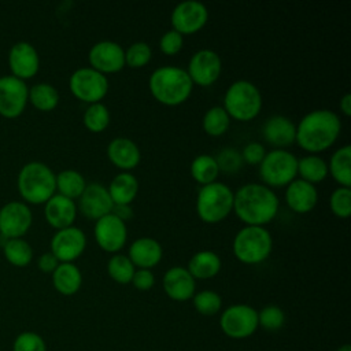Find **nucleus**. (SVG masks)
I'll return each mask as SVG.
<instances>
[{"label": "nucleus", "mask_w": 351, "mask_h": 351, "mask_svg": "<svg viewBox=\"0 0 351 351\" xmlns=\"http://www.w3.org/2000/svg\"><path fill=\"white\" fill-rule=\"evenodd\" d=\"M8 66L14 77L29 80L38 73L40 56L37 49L27 41L15 43L8 52Z\"/></svg>", "instance_id": "obj_19"}, {"label": "nucleus", "mask_w": 351, "mask_h": 351, "mask_svg": "<svg viewBox=\"0 0 351 351\" xmlns=\"http://www.w3.org/2000/svg\"><path fill=\"white\" fill-rule=\"evenodd\" d=\"M93 236L97 245L103 251L118 254L125 247L128 240L126 222L110 213L95 221Z\"/></svg>", "instance_id": "obj_15"}, {"label": "nucleus", "mask_w": 351, "mask_h": 351, "mask_svg": "<svg viewBox=\"0 0 351 351\" xmlns=\"http://www.w3.org/2000/svg\"><path fill=\"white\" fill-rule=\"evenodd\" d=\"M191 176L202 186L215 182L219 176V167L215 158L208 154L197 155L191 163Z\"/></svg>", "instance_id": "obj_33"}, {"label": "nucleus", "mask_w": 351, "mask_h": 351, "mask_svg": "<svg viewBox=\"0 0 351 351\" xmlns=\"http://www.w3.org/2000/svg\"><path fill=\"white\" fill-rule=\"evenodd\" d=\"M29 101L37 110L48 112L59 104V92L48 82H38L29 88Z\"/></svg>", "instance_id": "obj_32"}, {"label": "nucleus", "mask_w": 351, "mask_h": 351, "mask_svg": "<svg viewBox=\"0 0 351 351\" xmlns=\"http://www.w3.org/2000/svg\"><path fill=\"white\" fill-rule=\"evenodd\" d=\"M185 70L193 85L211 86L221 75L222 60L215 51L203 48L191 56Z\"/></svg>", "instance_id": "obj_12"}, {"label": "nucleus", "mask_w": 351, "mask_h": 351, "mask_svg": "<svg viewBox=\"0 0 351 351\" xmlns=\"http://www.w3.org/2000/svg\"><path fill=\"white\" fill-rule=\"evenodd\" d=\"M60 262L56 259V256L49 251V252H44L43 255H40L38 261H37V266L41 271L44 273H53V270L58 267Z\"/></svg>", "instance_id": "obj_47"}, {"label": "nucleus", "mask_w": 351, "mask_h": 351, "mask_svg": "<svg viewBox=\"0 0 351 351\" xmlns=\"http://www.w3.org/2000/svg\"><path fill=\"white\" fill-rule=\"evenodd\" d=\"M152 48L145 41H136L125 49V66L130 69H141L149 63Z\"/></svg>", "instance_id": "obj_39"}, {"label": "nucleus", "mask_w": 351, "mask_h": 351, "mask_svg": "<svg viewBox=\"0 0 351 351\" xmlns=\"http://www.w3.org/2000/svg\"><path fill=\"white\" fill-rule=\"evenodd\" d=\"M182 45H184V36L176 32L174 29H170L166 33H163L159 40V49L167 56L177 55L182 49Z\"/></svg>", "instance_id": "obj_44"}, {"label": "nucleus", "mask_w": 351, "mask_h": 351, "mask_svg": "<svg viewBox=\"0 0 351 351\" xmlns=\"http://www.w3.org/2000/svg\"><path fill=\"white\" fill-rule=\"evenodd\" d=\"M280 208V200L274 189L250 182L239 188L233 195V211L247 226H265L270 223Z\"/></svg>", "instance_id": "obj_1"}, {"label": "nucleus", "mask_w": 351, "mask_h": 351, "mask_svg": "<svg viewBox=\"0 0 351 351\" xmlns=\"http://www.w3.org/2000/svg\"><path fill=\"white\" fill-rule=\"evenodd\" d=\"M130 282L138 291H149L155 284V276L149 269H136Z\"/></svg>", "instance_id": "obj_46"}, {"label": "nucleus", "mask_w": 351, "mask_h": 351, "mask_svg": "<svg viewBox=\"0 0 351 351\" xmlns=\"http://www.w3.org/2000/svg\"><path fill=\"white\" fill-rule=\"evenodd\" d=\"M234 192L223 182L215 181L200 186L196 196V213L206 223H218L233 211Z\"/></svg>", "instance_id": "obj_7"}, {"label": "nucleus", "mask_w": 351, "mask_h": 351, "mask_svg": "<svg viewBox=\"0 0 351 351\" xmlns=\"http://www.w3.org/2000/svg\"><path fill=\"white\" fill-rule=\"evenodd\" d=\"M12 351H47V346L38 333L22 332L15 339Z\"/></svg>", "instance_id": "obj_43"}, {"label": "nucleus", "mask_w": 351, "mask_h": 351, "mask_svg": "<svg viewBox=\"0 0 351 351\" xmlns=\"http://www.w3.org/2000/svg\"><path fill=\"white\" fill-rule=\"evenodd\" d=\"M33 222V214L25 202L12 200L0 208V236L4 239L23 237Z\"/></svg>", "instance_id": "obj_13"}, {"label": "nucleus", "mask_w": 351, "mask_h": 351, "mask_svg": "<svg viewBox=\"0 0 351 351\" xmlns=\"http://www.w3.org/2000/svg\"><path fill=\"white\" fill-rule=\"evenodd\" d=\"M208 21L207 7L196 0H186L177 4L170 15L171 29L182 36H191L202 30Z\"/></svg>", "instance_id": "obj_11"}, {"label": "nucleus", "mask_w": 351, "mask_h": 351, "mask_svg": "<svg viewBox=\"0 0 351 351\" xmlns=\"http://www.w3.org/2000/svg\"><path fill=\"white\" fill-rule=\"evenodd\" d=\"M51 252L60 263H73L86 248V236L82 229L69 226L59 229L51 239Z\"/></svg>", "instance_id": "obj_16"}, {"label": "nucleus", "mask_w": 351, "mask_h": 351, "mask_svg": "<svg viewBox=\"0 0 351 351\" xmlns=\"http://www.w3.org/2000/svg\"><path fill=\"white\" fill-rule=\"evenodd\" d=\"M162 285L165 293L174 302H186L196 293V280L184 266L170 267L162 278Z\"/></svg>", "instance_id": "obj_20"}, {"label": "nucleus", "mask_w": 351, "mask_h": 351, "mask_svg": "<svg viewBox=\"0 0 351 351\" xmlns=\"http://www.w3.org/2000/svg\"><path fill=\"white\" fill-rule=\"evenodd\" d=\"M69 88L78 100L93 104L101 103L110 89L107 75L96 71L92 67H80L74 70L69 78Z\"/></svg>", "instance_id": "obj_9"}, {"label": "nucleus", "mask_w": 351, "mask_h": 351, "mask_svg": "<svg viewBox=\"0 0 351 351\" xmlns=\"http://www.w3.org/2000/svg\"><path fill=\"white\" fill-rule=\"evenodd\" d=\"M148 89L158 103L174 107L189 99L193 84L185 69L178 66H160L151 73Z\"/></svg>", "instance_id": "obj_3"}, {"label": "nucleus", "mask_w": 351, "mask_h": 351, "mask_svg": "<svg viewBox=\"0 0 351 351\" xmlns=\"http://www.w3.org/2000/svg\"><path fill=\"white\" fill-rule=\"evenodd\" d=\"M16 185L25 202L43 204L56 193V174L48 165L32 160L19 170Z\"/></svg>", "instance_id": "obj_4"}, {"label": "nucleus", "mask_w": 351, "mask_h": 351, "mask_svg": "<svg viewBox=\"0 0 351 351\" xmlns=\"http://www.w3.org/2000/svg\"><path fill=\"white\" fill-rule=\"evenodd\" d=\"M89 67L101 74H114L125 67V49L111 40L95 43L88 52Z\"/></svg>", "instance_id": "obj_17"}, {"label": "nucleus", "mask_w": 351, "mask_h": 351, "mask_svg": "<svg viewBox=\"0 0 351 351\" xmlns=\"http://www.w3.org/2000/svg\"><path fill=\"white\" fill-rule=\"evenodd\" d=\"M52 284L59 293L71 296L82 285V273L74 263H59L52 273Z\"/></svg>", "instance_id": "obj_28"}, {"label": "nucleus", "mask_w": 351, "mask_h": 351, "mask_svg": "<svg viewBox=\"0 0 351 351\" xmlns=\"http://www.w3.org/2000/svg\"><path fill=\"white\" fill-rule=\"evenodd\" d=\"M337 351H351V346L350 344H343L340 348H337Z\"/></svg>", "instance_id": "obj_50"}, {"label": "nucleus", "mask_w": 351, "mask_h": 351, "mask_svg": "<svg viewBox=\"0 0 351 351\" xmlns=\"http://www.w3.org/2000/svg\"><path fill=\"white\" fill-rule=\"evenodd\" d=\"M86 188L85 177L73 169L62 170L56 174V193L71 200L78 199Z\"/></svg>", "instance_id": "obj_31"}, {"label": "nucleus", "mask_w": 351, "mask_h": 351, "mask_svg": "<svg viewBox=\"0 0 351 351\" xmlns=\"http://www.w3.org/2000/svg\"><path fill=\"white\" fill-rule=\"evenodd\" d=\"M285 203L296 214H307L313 211L318 203L317 186L295 178L285 186Z\"/></svg>", "instance_id": "obj_22"}, {"label": "nucleus", "mask_w": 351, "mask_h": 351, "mask_svg": "<svg viewBox=\"0 0 351 351\" xmlns=\"http://www.w3.org/2000/svg\"><path fill=\"white\" fill-rule=\"evenodd\" d=\"M241 154V159L244 163L247 165H252L256 166L262 162V159L266 155V148L263 144L258 143V141H250L247 143L243 149L240 151Z\"/></svg>", "instance_id": "obj_45"}, {"label": "nucleus", "mask_w": 351, "mask_h": 351, "mask_svg": "<svg viewBox=\"0 0 351 351\" xmlns=\"http://www.w3.org/2000/svg\"><path fill=\"white\" fill-rule=\"evenodd\" d=\"M263 99L259 88L247 80L232 82L223 95V110L230 119L248 122L256 118L262 110Z\"/></svg>", "instance_id": "obj_5"}, {"label": "nucleus", "mask_w": 351, "mask_h": 351, "mask_svg": "<svg viewBox=\"0 0 351 351\" xmlns=\"http://www.w3.org/2000/svg\"><path fill=\"white\" fill-rule=\"evenodd\" d=\"M111 121L110 110L103 103H93L86 107L82 115L84 126L92 133L104 132Z\"/></svg>", "instance_id": "obj_36"}, {"label": "nucleus", "mask_w": 351, "mask_h": 351, "mask_svg": "<svg viewBox=\"0 0 351 351\" xmlns=\"http://www.w3.org/2000/svg\"><path fill=\"white\" fill-rule=\"evenodd\" d=\"M328 173L340 186H351V147L348 144L332 154L328 163Z\"/></svg>", "instance_id": "obj_29"}, {"label": "nucleus", "mask_w": 351, "mask_h": 351, "mask_svg": "<svg viewBox=\"0 0 351 351\" xmlns=\"http://www.w3.org/2000/svg\"><path fill=\"white\" fill-rule=\"evenodd\" d=\"M44 204V217L52 228L59 230L73 226L78 211L75 200L55 193Z\"/></svg>", "instance_id": "obj_23"}, {"label": "nucleus", "mask_w": 351, "mask_h": 351, "mask_svg": "<svg viewBox=\"0 0 351 351\" xmlns=\"http://www.w3.org/2000/svg\"><path fill=\"white\" fill-rule=\"evenodd\" d=\"M114 204H132L138 193V181L130 171L118 173L107 186Z\"/></svg>", "instance_id": "obj_27"}, {"label": "nucleus", "mask_w": 351, "mask_h": 351, "mask_svg": "<svg viewBox=\"0 0 351 351\" xmlns=\"http://www.w3.org/2000/svg\"><path fill=\"white\" fill-rule=\"evenodd\" d=\"M134 271L136 267L128 255L114 254L107 262V273L118 284H130Z\"/></svg>", "instance_id": "obj_37"}, {"label": "nucleus", "mask_w": 351, "mask_h": 351, "mask_svg": "<svg viewBox=\"0 0 351 351\" xmlns=\"http://www.w3.org/2000/svg\"><path fill=\"white\" fill-rule=\"evenodd\" d=\"M329 207L337 218H348L351 214V189L339 186L329 197Z\"/></svg>", "instance_id": "obj_41"}, {"label": "nucleus", "mask_w": 351, "mask_h": 351, "mask_svg": "<svg viewBox=\"0 0 351 351\" xmlns=\"http://www.w3.org/2000/svg\"><path fill=\"white\" fill-rule=\"evenodd\" d=\"M107 156L117 169L130 171L138 166L141 151L132 138L115 137L107 145Z\"/></svg>", "instance_id": "obj_24"}, {"label": "nucleus", "mask_w": 351, "mask_h": 351, "mask_svg": "<svg viewBox=\"0 0 351 351\" xmlns=\"http://www.w3.org/2000/svg\"><path fill=\"white\" fill-rule=\"evenodd\" d=\"M29 101V88L12 74L0 77V114L5 118L19 117Z\"/></svg>", "instance_id": "obj_14"}, {"label": "nucleus", "mask_w": 351, "mask_h": 351, "mask_svg": "<svg viewBox=\"0 0 351 351\" xmlns=\"http://www.w3.org/2000/svg\"><path fill=\"white\" fill-rule=\"evenodd\" d=\"M77 200V210H80L85 218L93 221L110 214L114 207L107 186L99 182L86 184V188Z\"/></svg>", "instance_id": "obj_18"}, {"label": "nucleus", "mask_w": 351, "mask_h": 351, "mask_svg": "<svg viewBox=\"0 0 351 351\" xmlns=\"http://www.w3.org/2000/svg\"><path fill=\"white\" fill-rule=\"evenodd\" d=\"M230 121V117L222 106H214L204 112L202 126L206 134L211 137H219L229 130Z\"/></svg>", "instance_id": "obj_35"}, {"label": "nucleus", "mask_w": 351, "mask_h": 351, "mask_svg": "<svg viewBox=\"0 0 351 351\" xmlns=\"http://www.w3.org/2000/svg\"><path fill=\"white\" fill-rule=\"evenodd\" d=\"M221 330L230 339L243 340L255 333L258 326V310L250 304L237 303L226 307L219 317Z\"/></svg>", "instance_id": "obj_10"}, {"label": "nucleus", "mask_w": 351, "mask_h": 351, "mask_svg": "<svg viewBox=\"0 0 351 351\" xmlns=\"http://www.w3.org/2000/svg\"><path fill=\"white\" fill-rule=\"evenodd\" d=\"M3 254L4 258L16 267H25L33 259V248L23 237L7 239L3 244Z\"/></svg>", "instance_id": "obj_34"}, {"label": "nucleus", "mask_w": 351, "mask_h": 351, "mask_svg": "<svg viewBox=\"0 0 351 351\" xmlns=\"http://www.w3.org/2000/svg\"><path fill=\"white\" fill-rule=\"evenodd\" d=\"M298 176L313 185L319 184L329 176L328 163L318 155H306L298 159Z\"/></svg>", "instance_id": "obj_30"}, {"label": "nucleus", "mask_w": 351, "mask_h": 351, "mask_svg": "<svg viewBox=\"0 0 351 351\" xmlns=\"http://www.w3.org/2000/svg\"><path fill=\"white\" fill-rule=\"evenodd\" d=\"M339 107L340 111L346 115L350 117L351 115V93H344L339 101Z\"/></svg>", "instance_id": "obj_49"}, {"label": "nucleus", "mask_w": 351, "mask_h": 351, "mask_svg": "<svg viewBox=\"0 0 351 351\" xmlns=\"http://www.w3.org/2000/svg\"><path fill=\"white\" fill-rule=\"evenodd\" d=\"M217 160V165L219 167V171H225V173H236L241 169L243 166V159H241V154L239 149L233 148V147H228L223 148L218 152L217 156H214Z\"/></svg>", "instance_id": "obj_42"}, {"label": "nucleus", "mask_w": 351, "mask_h": 351, "mask_svg": "<svg viewBox=\"0 0 351 351\" xmlns=\"http://www.w3.org/2000/svg\"><path fill=\"white\" fill-rule=\"evenodd\" d=\"M128 256L136 269L151 270L162 261L163 248L154 237H138L130 244Z\"/></svg>", "instance_id": "obj_25"}, {"label": "nucleus", "mask_w": 351, "mask_h": 351, "mask_svg": "<svg viewBox=\"0 0 351 351\" xmlns=\"http://www.w3.org/2000/svg\"><path fill=\"white\" fill-rule=\"evenodd\" d=\"M341 121L335 111L319 108L302 117L296 125L295 143L310 154H318L330 148L339 138Z\"/></svg>", "instance_id": "obj_2"}, {"label": "nucleus", "mask_w": 351, "mask_h": 351, "mask_svg": "<svg viewBox=\"0 0 351 351\" xmlns=\"http://www.w3.org/2000/svg\"><path fill=\"white\" fill-rule=\"evenodd\" d=\"M192 303L195 310L202 315H215L222 308V298L218 292L211 289H203L193 295Z\"/></svg>", "instance_id": "obj_38"}, {"label": "nucleus", "mask_w": 351, "mask_h": 351, "mask_svg": "<svg viewBox=\"0 0 351 351\" xmlns=\"http://www.w3.org/2000/svg\"><path fill=\"white\" fill-rule=\"evenodd\" d=\"M262 136L274 149H285L296 140V125L288 117L271 115L262 126Z\"/></svg>", "instance_id": "obj_21"}, {"label": "nucleus", "mask_w": 351, "mask_h": 351, "mask_svg": "<svg viewBox=\"0 0 351 351\" xmlns=\"http://www.w3.org/2000/svg\"><path fill=\"white\" fill-rule=\"evenodd\" d=\"M285 322V314L281 307L276 304H267L258 311V326L267 332H276L282 328Z\"/></svg>", "instance_id": "obj_40"}, {"label": "nucleus", "mask_w": 351, "mask_h": 351, "mask_svg": "<svg viewBox=\"0 0 351 351\" xmlns=\"http://www.w3.org/2000/svg\"><path fill=\"white\" fill-rule=\"evenodd\" d=\"M115 217H118L121 221L128 222L129 219L133 218L134 213L133 208L130 207V204H114L112 211H111Z\"/></svg>", "instance_id": "obj_48"}, {"label": "nucleus", "mask_w": 351, "mask_h": 351, "mask_svg": "<svg viewBox=\"0 0 351 351\" xmlns=\"http://www.w3.org/2000/svg\"><path fill=\"white\" fill-rule=\"evenodd\" d=\"M232 250L237 261L244 265H258L265 262L273 250V237L265 226L241 228L232 243Z\"/></svg>", "instance_id": "obj_6"}, {"label": "nucleus", "mask_w": 351, "mask_h": 351, "mask_svg": "<svg viewBox=\"0 0 351 351\" xmlns=\"http://www.w3.org/2000/svg\"><path fill=\"white\" fill-rule=\"evenodd\" d=\"M222 267L219 255L211 250H203L192 255L188 262V271L195 280H210L215 277Z\"/></svg>", "instance_id": "obj_26"}, {"label": "nucleus", "mask_w": 351, "mask_h": 351, "mask_svg": "<svg viewBox=\"0 0 351 351\" xmlns=\"http://www.w3.org/2000/svg\"><path fill=\"white\" fill-rule=\"evenodd\" d=\"M259 166V177L269 188H282L298 176V158L287 149L266 152Z\"/></svg>", "instance_id": "obj_8"}]
</instances>
